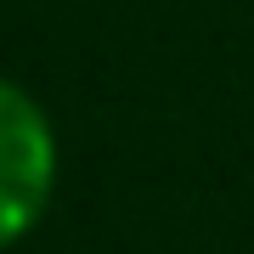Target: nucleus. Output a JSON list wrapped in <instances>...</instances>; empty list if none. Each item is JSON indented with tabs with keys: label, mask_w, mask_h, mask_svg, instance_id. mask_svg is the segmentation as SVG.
Segmentation results:
<instances>
[{
	"label": "nucleus",
	"mask_w": 254,
	"mask_h": 254,
	"mask_svg": "<svg viewBox=\"0 0 254 254\" xmlns=\"http://www.w3.org/2000/svg\"><path fill=\"white\" fill-rule=\"evenodd\" d=\"M57 192V130L23 85L0 79V249L40 226Z\"/></svg>",
	"instance_id": "obj_1"
}]
</instances>
